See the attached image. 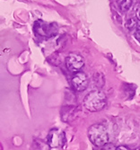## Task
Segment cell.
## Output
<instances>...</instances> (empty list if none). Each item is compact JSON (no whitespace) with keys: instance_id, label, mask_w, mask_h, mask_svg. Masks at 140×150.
<instances>
[{"instance_id":"cell-1","label":"cell","mask_w":140,"mask_h":150,"mask_svg":"<svg viewBox=\"0 0 140 150\" xmlns=\"http://www.w3.org/2000/svg\"><path fill=\"white\" fill-rule=\"evenodd\" d=\"M107 104V97L101 91H93L83 99V105L90 112H99Z\"/></svg>"},{"instance_id":"cell-8","label":"cell","mask_w":140,"mask_h":150,"mask_svg":"<svg viewBox=\"0 0 140 150\" xmlns=\"http://www.w3.org/2000/svg\"><path fill=\"white\" fill-rule=\"evenodd\" d=\"M138 23H139V22L136 17H131L127 21V23H126V27H127L129 31L134 32L136 29Z\"/></svg>"},{"instance_id":"cell-5","label":"cell","mask_w":140,"mask_h":150,"mask_svg":"<svg viewBox=\"0 0 140 150\" xmlns=\"http://www.w3.org/2000/svg\"><path fill=\"white\" fill-rule=\"evenodd\" d=\"M66 65L69 71L73 73L79 72L85 65V61L81 55L76 53H70L66 58Z\"/></svg>"},{"instance_id":"cell-6","label":"cell","mask_w":140,"mask_h":150,"mask_svg":"<svg viewBox=\"0 0 140 150\" xmlns=\"http://www.w3.org/2000/svg\"><path fill=\"white\" fill-rule=\"evenodd\" d=\"M88 77L83 72H77L76 73L71 80V84L74 89L77 92L85 91L88 86Z\"/></svg>"},{"instance_id":"cell-12","label":"cell","mask_w":140,"mask_h":150,"mask_svg":"<svg viewBox=\"0 0 140 150\" xmlns=\"http://www.w3.org/2000/svg\"><path fill=\"white\" fill-rule=\"evenodd\" d=\"M135 150H140V147H137V148H136Z\"/></svg>"},{"instance_id":"cell-2","label":"cell","mask_w":140,"mask_h":150,"mask_svg":"<svg viewBox=\"0 0 140 150\" xmlns=\"http://www.w3.org/2000/svg\"><path fill=\"white\" fill-rule=\"evenodd\" d=\"M88 137L90 141L96 146H103L109 142V133L103 124L97 123L89 128Z\"/></svg>"},{"instance_id":"cell-9","label":"cell","mask_w":140,"mask_h":150,"mask_svg":"<svg viewBox=\"0 0 140 150\" xmlns=\"http://www.w3.org/2000/svg\"><path fill=\"white\" fill-rule=\"evenodd\" d=\"M102 150H116V146L112 143H107L103 146Z\"/></svg>"},{"instance_id":"cell-10","label":"cell","mask_w":140,"mask_h":150,"mask_svg":"<svg viewBox=\"0 0 140 150\" xmlns=\"http://www.w3.org/2000/svg\"><path fill=\"white\" fill-rule=\"evenodd\" d=\"M136 17L138 19V21H140V3L136 7Z\"/></svg>"},{"instance_id":"cell-4","label":"cell","mask_w":140,"mask_h":150,"mask_svg":"<svg viewBox=\"0 0 140 150\" xmlns=\"http://www.w3.org/2000/svg\"><path fill=\"white\" fill-rule=\"evenodd\" d=\"M66 142L65 133L58 129H52L49 130L48 137H47V144L49 146L54 147H59L62 146Z\"/></svg>"},{"instance_id":"cell-7","label":"cell","mask_w":140,"mask_h":150,"mask_svg":"<svg viewBox=\"0 0 140 150\" xmlns=\"http://www.w3.org/2000/svg\"><path fill=\"white\" fill-rule=\"evenodd\" d=\"M117 4L121 12H128L132 6V0H118Z\"/></svg>"},{"instance_id":"cell-3","label":"cell","mask_w":140,"mask_h":150,"mask_svg":"<svg viewBox=\"0 0 140 150\" xmlns=\"http://www.w3.org/2000/svg\"><path fill=\"white\" fill-rule=\"evenodd\" d=\"M59 32V26L56 23H47L37 20L33 23V33L40 39H50Z\"/></svg>"},{"instance_id":"cell-11","label":"cell","mask_w":140,"mask_h":150,"mask_svg":"<svg viewBox=\"0 0 140 150\" xmlns=\"http://www.w3.org/2000/svg\"><path fill=\"white\" fill-rule=\"evenodd\" d=\"M116 150H131V149L127 146H119L116 147Z\"/></svg>"}]
</instances>
